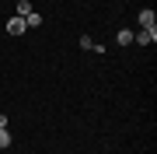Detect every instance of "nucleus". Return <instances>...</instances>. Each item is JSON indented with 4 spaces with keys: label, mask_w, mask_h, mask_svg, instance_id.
Instances as JSON below:
<instances>
[{
    "label": "nucleus",
    "mask_w": 157,
    "mask_h": 154,
    "mask_svg": "<svg viewBox=\"0 0 157 154\" xmlns=\"http://www.w3.org/2000/svg\"><path fill=\"white\" fill-rule=\"evenodd\" d=\"M25 25H28V28H39V25H42V14H39V11H32L28 18H25Z\"/></svg>",
    "instance_id": "6"
},
{
    "label": "nucleus",
    "mask_w": 157,
    "mask_h": 154,
    "mask_svg": "<svg viewBox=\"0 0 157 154\" xmlns=\"http://www.w3.org/2000/svg\"><path fill=\"white\" fill-rule=\"evenodd\" d=\"M133 42H136V46H154V42H157V28H140L133 35Z\"/></svg>",
    "instance_id": "1"
},
{
    "label": "nucleus",
    "mask_w": 157,
    "mask_h": 154,
    "mask_svg": "<svg viewBox=\"0 0 157 154\" xmlns=\"http://www.w3.org/2000/svg\"><path fill=\"white\" fill-rule=\"evenodd\" d=\"M0 130H7V116H0Z\"/></svg>",
    "instance_id": "8"
},
{
    "label": "nucleus",
    "mask_w": 157,
    "mask_h": 154,
    "mask_svg": "<svg viewBox=\"0 0 157 154\" xmlns=\"http://www.w3.org/2000/svg\"><path fill=\"white\" fill-rule=\"evenodd\" d=\"M157 18H154V11H150V7H143V11H140V28H157Z\"/></svg>",
    "instance_id": "3"
},
{
    "label": "nucleus",
    "mask_w": 157,
    "mask_h": 154,
    "mask_svg": "<svg viewBox=\"0 0 157 154\" xmlns=\"http://www.w3.org/2000/svg\"><path fill=\"white\" fill-rule=\"evenodd\" d=\"M32 11H35V7L28 4V0H17V18H28Z\"/></svg>",
    "instance_id": "5"
},
{
    "label": "nucleus",
    "mask_w": 157,
    "mask_h": 154,
    "mask_svg": "<svg viewBox=\"0 0 157 154\" xmlns=\"http://www.w3.org/2000/svg\"><path fill=\"white\" fill-rule=\"evenodd\" d=\"M0 147H11V133L7 130H0Z\"/></svg>",
    "instance_id": "7"
},
{
    "label": "nucleus",
    "mask_w": 157,
    "mask_h": 154,
    "mask_svg": "<svg viewBox=\"0 0 157 154\" xmlns=\"http://www.w3.org/2000/svg\"><path fill=\"white\" fill-rule=\"evenodd\" d=\"M115 42H119V46H133V32H129V28H119Z\"/></svg>",
    "instance_id": "4"
},
{
    "label": "nucleus",
    "mask_w": 157,
    "mask_h": 154,
    "mask_svg": "<svg viewBox=\"0 0 157 154\" xmlns=\"http://www.w3.org/2000/svg\"><path fill=\"white\" fill-rule=\"evenodd\" d=\"M25 28H28V25H25V18H17V14L11 18V21H7V32H11V35H21Z\"/></svg>",
    "instance_id": "2"
}]
</instances>
